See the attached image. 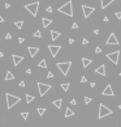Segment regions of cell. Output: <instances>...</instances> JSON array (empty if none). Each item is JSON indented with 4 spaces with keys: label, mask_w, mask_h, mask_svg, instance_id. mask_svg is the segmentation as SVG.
<instances>
[{
    "label": "cell",
    "mask_w": 121,
    "mask_h": 127,
    "mask_svg": "<svg viewBox=\"0 0 121 127\" xmlns=\"http://www.w3.org/2000/svg\"><path fill=\"white\" fill-rule=\"evenodd\" d=\"M18 42H20V43H23V38L20 37V38H18Z\"/></svg>",
    "instance_id": "60d3db41"
},
{
    "label": "cell",
    "mask_w": 121,
    "mask_h": 127,
    "mask_svg": "<svg viewBox=\"0 0 121 127\" xmlns=\"http://www.w3.org/2000/svg\"><path fill=\"white\" fill-rule=\"evenodd\" d=\"M48 48H50V51H51V55L54 58H56V55L59 54V51H60V48H61V46H54V45H50L48 46Z\"/></svg>",
    "instance_id": "30bf717a"
},
{
    "label": "cell",
    "mask_w": 121,
    "mask_h": 127,
    "mask_svg": "<svg viewBox=\"0 0 121 127\" xmlns=\"http://www.w3.org/2000/svg\"><path fill=\"white\" fill-rule=\"evenodd\" d=\"M56 66H57V68L61 71V74L66 76L69 70H70V67H72V62H61V63H57Z\"/></svg>",
    "instance_id": "277c9868"
},
{
    "label": "cell",
    "mask_w": 121,
    "mask_h": 127,
    "mask_svg": "<svg viewBox=\"0 0 121 127\" xmlns=\"http://www.w3.org/2000/svg\"><path fill=\"white\" fill-rule=\"evenodd\" d=\"M101 94H103V96H111V97L115 96V93H113V90H112V87H111L109 84L104 88V90L101 92Z\"/></svg>",
    "instance_id": "8fae6325"
},
{
    "label": "cell",
    "mask_w": 121,
    "mask_h": 127,
    "mask_svg": "<svg viewBox=\"0 0 121 127\" xmlns=\"http://www.w3.org/2000/svg\"><path fill=\"white\" fill-rule=\"evenodd\" d=\"M70 104H72V105H77V100H76V98H73V100L70 101Z\"/></svg>",
    "instance_id": "74e56055"
},
{
    "label": "cell",
    "mask_w": 121,
    "mask_h": 127,
    "mask_svg": "<svg viewBox=\"0 0 121 127\" xmlns=\"http://www.w3.org/2000/svg\"><path fill=\"white\" fill-rule=\"evenodd\" d=\"M37 87H38V90H39L40 97H43V96H44V94L48 92V90L52 88L50 84H43V83H37Z\"/></svg>",
    "instance_id": "8992f818"
},
{
    "label": "cell",
    "mask_w": 121,
    "mask_h": 127,
    "mask_svg": "<svg viewBox=\"0 0 121 127\" xmlns=\"http://www.w3.org/2000/svg\"><path fill=\"white\" fill-rule=\"evenodd\" d=\"M72 29H78V24H77V22H73V25H72Z\"/></svg>",
    "instance_id": "d6a6232c"
},
{
    "label": "cell",
    "mask_w": 121,
    "mask_h": 127,
    "mask_svg": "<svg viewBox=\"0 0 121 127\" xmlns=\"http://www.w3.org/2000/svg\"><path fill=\"white\" fill-rule=\"evenodd\" d=\"M91 101H93V100H91L90 97H87V96L85 97V104H86V105H87V104H90Z\"/></svg>",
    "instance_id": "f1b7e54d"
},
{
    "label": "cell",
    "mask_w": 121,
    "mask_h": 127,
    "mask_svg": "<svg viewBox=\"0 0 121 127\" xmlns=\"http://www.w3.org/2000/svg\"><path fill=\"white\" fill-rule=\"evenodd\" d=\"M52 104H54V106H56L57 109H60V107H61V104H62V100L57 98V100H55V101H52Z\"/></svg>",
    "instance_id": "d6986e66"
},
{
    "label": "cell",
    "mask_w": 121,
    "mask_h": 127,
    "mask_svg": "<svg viewBox=\"0 0 121 127\" xmlns=\"http://www.w3.org/2000/svg\"><path fill=\"white\" fill-rule=\"evenodd\" d=\"M12 59H13V64L14 66H18L21 62L23 60V57H21V55H16V54H13L12 55Z\"/></svg>",
    "instance_id": "7c38bea8"
},
{
    "label": "cell",
    "mask_w": 121,
    "mask_h": 127,
    "mask_svg": "<svg viewBox=\"0 0 121 127\" xmlns=\"http://www.w3.org/2000/svg\"><path fill=\"white\" fill-rule=\"evenodd\" d=\"M37 111H38V114H39V115H40V117H42V115H43V114H44V111H46V109H44V107H38V109H37Z\"/></svg>",
    "instance_id": "484cf974"
},
{
    "label": "cell",
    "mask_w": 121,
    "mask_h": 127,
    "mask_svg": "<svg viewBox=\"0 0 121 127\" xmlns=\"http://www.w3.org/2000/svg\"><path fill=\"white\" fill-rule=\"evenodd\" d=\"M27 50H29V54H30V57H31V58H34V57H35V55L38 54V51H39V47H34V46H30Z\"/></svg>",
    "instance_id": "5bb4252c"
},
{
    "label": "cell",
    "mask_w": 121,
    "mask_h": 127,
    "mask_svg": "<svg viewBox=\"0 0 121 127\" xmlns=\"http://www.w3.org/2000/svg\"><path fill=\"white\" fill-rule=\"evenodd\" d=\"M47 77H48V79H52V77H54V74H52V72H48Z\"/></svg>",
    "instance_id": "d590c367"
},
{
    "label": "cell",
    "mask_w": 121,
    "mask_h": 127,
    "mask_svg": "<svg viewBox=\"0 0 121 127\" xmlns=\"http://www.w3.org/2000/svg\"><path fill=\"white\" fill-rule=\"evenodd\" d=\"M5 100H7V109H12L14 105L21 101L20 97L13 96V94H11V93H5Z\"/></svg>",
    "instance_id": "7a4b0ae2"
},
{
    "label": "cell",
    "mask_w": 121,
    "mask_h": 127,
    "mask_svg": "<svg viewBox=\"0 0 121 127\" xmlns=\"http://www.w3.org/2000/svg\"><path fill=\"white\" fill-rule=\"evenodd\" d=\"M113 111L111 110L109 107H107L105 105H103V104H99V113H98V118L99 119H103L104 117H107V115H111Z\"/></svg>",
    "instance_id": "3957f363"
},
{
    "label": "cell",
    "mask_w": 121,
    "mask_h": 127,
    "mask_svg": "<svg viewBox=\"0 0 121 127\" xmlns=\"http://www.w3.org/2000/svg\"><path fill=\"white\" fill-rule=\"evenodd\" d=\"M120 76H121V72H120Z\"/></svg>",
    "instance_id": "681fc988"
},
{
    "label": "cell",
    "mask_w": 121,
    "mask_h": 127,
    "mask_svg": "<svg viewBox=\"0 0 121 127\" xmlns=\"http://www.w3.org/2000/svg\"><path fill=\"white\" fill-rule=\"evenodd\" d=\"M94 34H99V29H95V30H94Z\"/></svg>",
    "instance_id": "7dc6e473"
},
{
    "label": "cell",
    "mask_w": 121,
    "mask_h": 127,
    "mask_svg": "<svg viewBox=\"0 0 121 127\" xmlns=\"http://www.w3.org/2000/svg\"><path fill=\"white\" fill-rule=\"evenodd\" d=\"M59 12L60 13H64L69 17H73V3H72L70 0L66 1L65 4H62L61 7L59 8Z\"/></svg>",
    "instance_id": "6da1fadb"
},
{
    "label": "cell",
    "mask_w": 121,
    "mask_h": 127,
    "mask_svg": "<svg viewBox=\"0 0 121 127\" xmlns=\"http://www.w3.org/2000/svg\"><path fill=\"white\" fill-rule=\"evenodd\" d=\"M40 37H42L40 30H35V33H34V38H40Z\"/></svg>",
    "instance_id": "4316f807"
},
{
    "label": "cell",
    "mask_w": 121,
    "mask_h": 127,
    "mask_svg": "<svg viewBox=\"0 0 121 127\" xmlns=\"http://www.w3.org/2000/svg\"><path fill=\"white\" fill-rule=\"evenodd\" d=\"M60 35H61V33H60V31H55V30L51 31V39H52V41H56Z\"/></svg>",
    "instance_id": "ac0fdd59"
},
{
    "label": "cell",
    "mask_w": 121,
    "mask_h": 127,
    "mask_svg": "<svg viewBox=\"0 0 121 127\" xmlns=\"http://www.w3.org/2000/svg\"><path fill=\"white\" fill-rule=\"evenodd\" d=\"M20 87H25V81H21L20 83Z\"/></svg>",
    "instance_id": "ee69618b"
},
{
    "label": "cell",
    "mask_w": 121,
    "mask_h": 127,
    "mask_svg": "<svg viewBox=\"0 0 121 127\" xmlns=\"http://www.w3.org/2000/svg\"><path fill=\"white\" fill-rule=\"evenodd\" d=\"M115 16L117 17L118 20H120V18H121V12H116V13H115Z\"/></svg>",
    "instance_id": "1f68e13d"
},
{
    "label": "cell",
    "mask_w": 121,
    "mask_h": 127,
    "mask_svg": "<svg viewBox=\"0 0 121 127\" xmlns=\"http://www.w3.org/2000/svg\"><path fill=\"white\" fill-rule=\"evenodd\" d=\"M42 24H43V28H48V26L52 24V20H51V18H47V17H43Z\"/></svg>",
    "instance_id": "2e32d148"
},
{
    "label": "cell",
    "mask_w": 121,
    "mask_h": 127,
    "mask_svg": "<svg viewBox=\"0 0 121 127\" xmlns=\"http://www.w3.org/2000/svg\"><path fill=\"white\" fill-rule=\"evenodd\" d=\"M115 0H100V7H101V9H105L109 4H112Z\"/></svg>",
    "instance_id": "9a60e30c"
},
{
    "label": "cell",
    "mask_w": 121,
    "mask_h": 127,
    "mask_svg": "<svg viewBox=\"0 0 121 127\" xmlns=\"http://www.w3.org/2000/svg\"><path fill=\"white\" fill-rule=\"evenodd\" d=\"M38 67L40 68H47V63H46V59H42L39 63H38Z\"/></svg>",
    "instance_id": "7402d4cb"
},
{
    "label": "cell",
    "mask_w": 121,
    "mask_h": 127,
    "mask_svg": "<svg viewBox=\"0 0 121 127\" xmlns=\"http://www.w3.org/2000/svg\"><path fill=\"white\" fill-rule=\"evenodd\" d=\"M46 11H47L48 13H52V7H47V8H46Z\"/></svg>",
    "instance_id": "836d02e7"
},
{
    "label": "cell",
    "mask_w": 121,
    "mask_h": 127,
    "mask_svg": "<svg viewBox=\"0 0 121 127\" xmlns=\"http://www.w3.org/2000/svg\"><path fill=\"white\" fill-rule=\"evenodd\" d=\"M118 57H120V51H113V53L107 54V59H109L113 64H118Z\"/></svg>",
    "instance_id": "52a82bcc"
},
{
    "label": "cell",
    "mask_w": 121,
    "mask_h": 127,
    "mask_svg": "<svg viewBox=\"0 0 121 127\" xmlns=\"http://www.w3.org/2000/svg\"><path fill=\"white\" fill-rule=\"evenodd\" d=\"M120 1H121V0H120Z\"/></svg>",
    "instance_id": "f907efd6"
},
{
    "label": "cell",
    "mask_w": 121,
    "mask_h": 127,
    "mask_svg": "<svg viewBox=\"0 0 121 127\" xmlns=\"http://www.w3.org/2000/svg\"><path fill=\"white\" fill-rule=\"evenodd\" d=\"M118 109H120V110H121V105H118Z\"/></svg>",
    "instance_id": "c3c4849f"
},
{
    "label": "cell",
    "mask_w": 121,
    "mask_h": 127,
    "mask_svg": "<svg viewBox=\"0 0 121 127\" xmlns=\"http://www.w3.org/2000/svg\"><path fill=\"white\" fill-rule=\"evenodd\" d=\"M103 21H104V22H108V21H109V20H108V17H107V16H105V17H104V18H103Z\"/></svg>",
    "instance_id": "b9f144b4"
},
{
    "label": "cell",
    "mask_w": 121,
    "mask_h": 127,
    "mask_svg": "<svg viewBox=\"0 0 121 127\" xmlns=\"http://www.w3.org/2000/svg\"><path fill=\"white\" fill-rule=\"evenodd\" d=\"M21 117H22L23 119H27L29 118V113L27 111H23V113H21Z\"/></svg>",
    "instance_id": "83f0119b"
},
{
    "label": "cell",
    "mask_w": 121,
    "mask_h": 127,
    "mask_svg": "<svg viewBox=\"0 0 121 127\" xmlns=\"http://www.w3.org/2000/svg\"><path fill=\"white\" fill-rule=\"evenodd\" d=\"M5 39H12V35H11V33H7V35H5Z\"/></svg>",
    "instance_id": "e575fe53"
},
{
    "label": "cell",
    "mask_w": 121,
    "mask_h": 127,
    "mask_svg": "<svg viewBox=\"0 0 121 127\" xmlns=\"http://www.w3.org/2000/svg\"><path fill=\"white\" fill-rule=\"evenodd\" d=\"M4 7H5L7 9H8V8H11V4H9V3H5V5H4Z\"/></svg>",
    "instance_id": "ab89813d"
},
{
    "label": "cell",
    "mask_w": 121,
    "mask_h": 127,
    "mask_svg": "<svg viewBox=\"0 0 121 127\" xmlns=\"http://www.w3.org/2000/svg\"><path fill=\"white\" fill-rule=\"evenodd\" d=\"M38 8H39V1H34V3H30V4H26L25 5V9L30 12V14H33V16H37Z\"/></svg>",
    "instance_id": "5b68a950"
},
{
    "label": "cell",
    "mask_w": 121,
    "mask_h": 127,
    "mask_svg": "<svg viewBox=\"0 0 121 127\" xmlns=\"http://www.w3.org/2000/svg\"><path fill=\"white\" fill-rule=\"evenodd\" d=\"M14 79V75L12 74L11 71H8V72H7V75H5V79L4 80H13Z\"/></svg>",
    "instance_id": "44dd1931"
},
{
    "label": "cell",
    "mask_w": 121,
    "mask_h": 127,
    "mask_svg": "<svg viewBox=\"0 0 121 127\" xmlns=\"http://www.w3.org/2000/svg\"><path fill=\"white\" fill-rule=\"evenodd\" d=\"M82 12H83V17L87 18L95 12V8L94 7H89V5H82Z\"/></svg>",
    "instance_id": "ba28073f"
},
{
    "label": "cell",
    "mask_w": 121,
    "mask_h": 127,
    "mask_svg": "<svg viewBox=\"0 0 121 127\" xmlns=\"http://www.w3.org/2000/svg\"><path fill=\"white\" fill-rule=\"evenodd\" d=\"M100 53H101V48L99 47V46H96L95 47V54H100Z\"/></svg>",
    "instance_id": "f546056e"
},
{
    "label": "cell",
    "mask_w": 121,
    "mask_h": 127,
    "mask_svg": "<svg viewBox=\"0 0 121 127\" xmlns=\"http://www.w3.org/2000/svg\"><path fill=\"white\" fill-rule=\"evenodd\" d=\"M90 87L91 88H95V83H90Z\"/></svg>",
    "instance_id": "f6af8a7d"
},
{
    "label": "cell",
    "mask_w": 121,
    "mask_h": 127,
    "mask_svg": "<svg viewBox=\"0 0 121 127\" xmlns=\"http://www.w3.org/2000/svg\"><path fill=\"white\" fill-rule=\"evenodd\" d=\"M26 74H27V75L31 74V70H30V68H29V70H26Z\"/></svg>",
    "instance_id": "7bdbcfd3"
},
{
    "label": "cell",
    "mask_w": 121,
    "mask_h": 127,
    "mask_svg": "<svg viewBox=\"0 0 121 127\" xmlns=\"http://www.w3.org/2000/svg\"><path fill=\"white\" fill-rule=\"evenodd\" d=\"M69 87H70V84H69V83H62V84H61V89L65 90V92L69 89Z\"/></svg>",
    "instance_id": "603a6c76"
},
{
    "label": "cell",
    "mask_w": 121,
    "mask_h": 127,
    "mask_svg": "<svg viewBox=\"0 0 121 127\" xmlns=\"http://www.w3.org/2000/svg\"><path fill=\"white\" fill-rule=\"evenodd\" d=\"M93 63V60L91 59H87V58H82V66H83V68H87L89 66Z\"/></svg>",
    "instance_id": "e0dca14e"
},
{
    "label": "cell",
    "mask_w": 121,
    "mask_h": 127,
    "mask_svg": "<svg viewBox=\"0 0 121 127\" xmlns=\"http://www.w3.org/2000/svg\"><path fill=\"white\" fill-rule=\"evenodd\" d=\"M95 74H98V75H101V76H105V66L104 64H101V66H99L98 68L95 70Z\"/></svg>",
    "instance_id": "4fadbf2b"
},
{
    "label": "cell",
    "mask_w": 121,
    "mask_h": 127,
    "mask_svg": "<svg viewBox=\"0 0 121 127\" xmlns=\"http://www.w3.org/2000/svg\"><path fill=\"white\" fill-rule=\"evenodd\" d=\"M87 43H89L87 38H83V39H82V45H87Z\"/></svg>",
    "instance_id": "4dcf8cb0"
},
{
    "label": "cell",
    "mask_w": 121,
    "mask_h": 127,
    "mask_svg": "<svg viewBox=\"0 0 121 127\" xmlns=\"http://www.w3.org/2000/svg\"><path fill=\"white\" fill-rule=\"evenodd\" d=\"M105 45H118V39L116 38L115 33H111L109 34V37H108V39L105 41Z\"/></svg>",
    "instance_id": "9c48e42d"
},
{
    "label": "cell",
    "mask_w": 121,
    "mask_h": 127,
    "mask_svg": "<svg viewBox=\"0 0 121 127\" xmlns=\"http://www.w3.org/2000/svg\"><path fill=\"white\" fill-rule=\"evenodd\" d=\"M86 81H87V79H86L85 76H82L81 77V83H86Z\"/></svg>",
    "instance_id": "8d00e7d4"
},
{
    "label": "cell",
    "mask_w": 121,
    "mask_h": 127,
    "mask_svg": "<svg viewBox=\"0 0 121 127\" xmlns=\"http://www.w3.org/2000/svg\"><path fill=\"white\" fill-rule=\"evenodd\" d=\"M26 102H27V104H30V102H33L34 101V97L33 96H30V94H26Z\"/></svg>",
    "instance_id": "d4e9b609"
},
{
    "label": "cell",
    "mask_w": 121,
    "mask_h": 127,
    "mask_svg": "<svg viewBox=\"0 0 121 127\" xmlns=\"http://www.w3.org/2000/svg\"><path fill=\"white\" fill-rule=\"evenodd\" d=\"M69 43H70V45H73V43H74V39H73V38H69Z\"/></svg>",
    "instance_id": "f35d334b"
},
{
    "label": "cell",
    "mask_w": 121,
    "mask_h": 127,
    "mask_svg": "<svg viewBox=\"0 0 121 127\" xmlns=\"http://www.w3.org/2000/svg\"><path fill=\"white\" fill-rule=\"evenodd\" d=\"M74 115V111L69 107H66V110H65V117H73Z\"/></svg>",
    "instance_id": "ffe728a7"
},
{
    "label": "cell",
    "mask_w": 121,
    "mask_h": 127,
    "mask_svg": "<svg viewBox=\"0 0 121 127\" xmlns=\"http://www.w3.org/2000/svg\"><path fill=\"white\" fill-rule=\"evenodd\" d=\"M14 26H16L17 29H22V26H23V21H16V22H14Z\"/></svg>",
    "instance_id": "cb8c5ba5"
},
{
    "label": "cell",
    "mask_w": 121,
    "mask_h": 127,
    "mask_svg": "<svg viewBox=\"0 0 121 127\" xmlns=\"http://www.w3.org/2000/svg\"><path fill=\"white\" fill-rule=\"evenodd\" d=\"M1 22H4V17L0 16V24H1Z\"/></svg>",
    "instance_id": "bcb514c9"
}]
</instances>
